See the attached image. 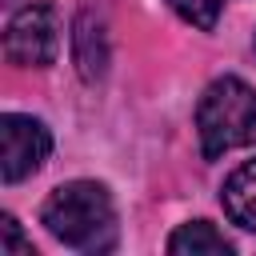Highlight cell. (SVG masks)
Returning <instances> with one entry per match:
<instances>
[{
    "mask_svg": "<svg viewBox=\"0 0 256 256\" xmlns=\"http://www.w3.org/2000/svg\"><path fill=\"white\" fill-rule=\"evenodd\" d=\"M168 8H172L184 24L204 28V32H212L216 20H220V0H168Z\"/></svg>",
    "mask_w": 256,
    "mask_h": 256,
    "instance_id": "obj_7",
    "label": "cell"
},
{
    "mask_svg": "<svg viewBox=\"0 0 256 256\" xmlns=\"http://www.w3.org/2000/svg\"><path fill=\"white\" fill-rule=\"evenodd\" d=\"M44 228L76 252H112L116 248V204L96 180H68L52 188L40 208Z\"/></svg>",
    "mask_w": 256,
    "mask_h": 256,
    "instance_id": "obj_1",
    "label": "cell"
},
{
    "mask_svg": "<svg viewBox=\"0 0 256 256\" xmlns=\"http://www.w3.org/2000/svg\"><path fill=\"white\" fill-rule=\"evenodd\" d=\"M0 256H32V240H24L20 224L8 212L0 216Z\"/></svg>",
    "mask_w": 256,
    "mask_h": 256,
    "instance_id": "obj_8",
    "label": "cell"
},
{
    "mask_svg": "<svg viewBox=\"0 0 256 256\" xmlns=\"http://www.w3.org/2000/svg\"><path fill=\"white\" fill-rule=\"evenodd\" d=\"M220 204L232 224H240L244 232H256V160H244L240 168H232V176L220 188Z\"/></svg>",
    "mask_w": 256,
    "mask_h": 256,
    "instance_id": "obj_5",
    "label": "cell"
},
{
    "mask_svg": "<svg viewBox=\"0 0 256 256\" xmlns=\"http://www.w3.org/2000/svg\"><path fill=\"white\" fill-rule=\"evenodd\" d=\"M168 252L172 256H232V240L216 224L192 220V224H180L168 236Z\"/></svg>",
    "mask_w": 256,
    "mask_h": 256,
    "instance_id": "obj_6",
    "label": "cell"
},
{
    "mask_svg": "<svg viewBox=\"0 0 256 256\" xmlns=\"http://www.w3.org/2000/svg\"><path fill=\"white\" fill-rule=\"evenodd\" d=\"M196 136L208 160L256 140V88L240 76H220L196 104Z\"/></svg>",
    "mask_w": 256,
    "mask_h": 256,
    "instance_id": "obj_2",
    "label": "cell"
},
{
    "mask_svg": "<svg viewBox=\"0 0 256 256\" xmlns=\"http://www.w3.org/2000/svg\"><path fill=\"white\" fill-rule=\"evenodd\" d=\"M48 152H52V132L44 120H36L28 112L0 116V176H4V184H20L32 172H40Z\"/></svg>",
    "mask_w": 256,
    "mask_h": 256,
    "instance_id": "obj_4",
    "label": "cell"
},
{
    "mask_svg": "<svg viewBox=\"0 0 256 256\" xmlns=\"http://www.w3.org/2000/svg\"><path fill=\"white\" fill-rule=\"evenodd\" d=\"M60 52V20L56 8L44 0H32L12 12L4 28V56L16 68H48Z\"/></svg>",
    "mask_w": 256,
    "mask_h": 256,
    "instance_id": "obj_3",
    "label": "cell"
}]
</instances>
